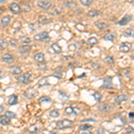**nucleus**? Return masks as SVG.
<instances>
[{
    "mask_svg": "<svg viewBox=\"0 0 134 134\" xmlns=\"http://www.w3.org/2000/svg\"><path fill=\"white\" fill-rule=\"evenodd\" d=\"M73 124V122L70 120H67V119H64V120H61L57 124V126L55 128L57 129H67L72 127Z\"/></svg>",
    "mask_w": 134,
    "mask_h": 134,
    "instance_id": "1",
    "label": "nucleus"
},
{
    "mask_svg": "<svg viewBox=\"0 0 134 134\" xmlns=\"http://www.w3.org/2000/svg\"><path fill=\"white\" fill-rule=\"evenodd\" d=\"M31 74L30 72H26L24 74L21 75V76H19L17 78V81H19V82L23 83V84H28L31 81Z\"/></svg>",
    "mask_w": 134,
    "mask_h": 134,
    "instance_id": "2",
    "label": "nucleus"
},
{
    "mask_svg": "<svg viewBox=\"0 0 134 134\" xmlns=\"http://www.w3.org/2000/svg\"><path fill=\"white\" fill-rule=\"evenodd\" d=\"M34 40H38V41H47L49 40L48 33L47 31H43L41 33H38L34 36Z\"/></svg>",
    "mask_w": 134,
    "mask_h": 134,
    "instance_id": "3",
    "label": "nucleus"
},
{
    "mask_svg": "<svg viewBox=\"0 0 134 134\" xmlns=\"http://www.w3.org/2000/svg\"><path fill=\"white\" fill-rule=\"evenodd\" d=\"M37 94H38V92H37V90H35V88H28V90H25V92H24L25 98H29V99L34 98L36 97Z\"/></svg>",
    "mask_w": 134,
    "mask_h": 134,
    "instance_id": "4",
    "label": "nucleus"
},
{
    "mask_svg": "<svg viewBox=\"0 0 134 134\" xmlns=\"http://www.w3.org/2000/svg\"><path fill=\"white\" fill-rule=\"evenodd\" d=\"M119 49L122 53H128V52L131 49V44L129 42H124L120 45Z\"/></svg>",
    "mask_w": 134,
    "mask_h": 134,
    "instance_id": "5",
    "label": "nucleus"
},
{
    "mask_svg": "<svg viewBox=\"0 0 134 134\" xmlns=\"http://www.w3.org/2000/svg\"><path fill=\"white\" fill-rule=\"evenodd\" d=\"M2 61L4 63H5V64H12V63L14 61V57H13L11 54L6 53L2 55Z\"/></svg>",
    "mask_w": 134,
    "mask_h": 134,
    "instance_id": "6",
    "label": "nucleus"
},
{
    "mask_svg": "<svg viewBox=\"0 0 134 134\" xmlns=\"http://www.w3.org/2000/svg\"><path fill=\"white\" fill-rule=\"evenodd\" d=\"M9 9L10 11L12 13H14V14H20L21 13V6L19 5H17V4L15 3H13V4H11V5H9Z\"/></svg>",
    "mask_w": 134,
    "mask_h": 134,
    "instance_id": "7",
    "label": "nucleus"
},
{
    "mask_svg": "<svg viewBox=\"0 0 134 134\" xmlns=\"http://www.w3.org/2000/svg\"><path fill=\"white\" fill-rule=\"evenodd\" d=\"M131 19H132V16L131 15V14H126L124 18L122 19L120 21H118V24L121 25V26H124L126 24H128L130 21H131Z\"/></svg>",
    "mask_w": 134,
    "mask_h": 134,
    "instance_id": "8",
    "label": "nucleus"
},
{
    "mask_svg": "<svg viewBox=\"0 0 134 134\" xmlns=\"http://www.w3.org/2000/svg\"><path fill=\"white\" fill-rule=\"evenodd\" d=\"M38 5L40 6V8H43V9H45V10H47L51 7V3L48 1H42V0H40V1H38Z\"/></svg>",
    "mask_w": 134,
    "mask_h": 134,
    "instance_id": "9",
    "label": "nucleus"
},
{
    "mask_svg": "<svg viewBox=\"0 0 134 134\" xmlns=\"http://www.w3.org/2000/svg\"><path fill=\"white\" fill-rule=\"evenodd\" d=\"M125 100H127V96L124 94L118 95V96H116L115 98H114V102H115L116 105H120L121 103L124 102Z\"/></svg>",
    "mask_w": 134,
    "mask_h": 134,
    "instance_id": "10",
    "label": "nucleus"
},
{
    "mask_svg": "<svg viewBox=\"0 0 134 134\" xmlns=\"http://www.w3.org/2000/svg\"><path fill=\"white\" fill-rule=\"evenodd\" d=\"M9 71L14 75H20L21 73V69L19 66H11L9 68Z\"/></svg>",
    "mask_w": 134,
    "mask_h": 134,
    "instance_id": "11",
    "label": "nucleus"
},
{
    "mask_svg": "<svg viewBox=\"0 0 134 134\" xmlns=\"http://www.w3.org/2000/svg\"><path fill=\"white\" fill-rule=\"evenodd\" d=\"M112 87V78L107 77L104 80V85L102 86V88H109Z\"/></svg>",
    "mask_w": 134,
    "mask_h": 134,
    "instance_id": "12",
    "label": "nucleus"
},
{
    "mask_svg": "<svg viewBox=\"0 0 134 134\" xmlns=\"http://www.w3.org/2000/svg\"><path fill=\"white\" fill-rule=\"evenodd\" d=\"M11 17L10 16H4L1 19V26L2 27H6L10 24Z\"/></svg>",
    "mask_w": 134,
    "mask_h": 134,
    "instance_id": "13",
    "label": "nucleus"
},
{
    "mask_svg": "<svg viewBox=\"0 0 134 134\" xmlns=\"http://www.w3.org/2000/svg\"><path fill=\"white\" fill-rule=\"evenodd\" d=\"M34 59H35L36 62L40 63V64H41V63H43L45 61V55L44 54L42 53H38L37 55H34Z\"/></svg>",
    "mask_w": 134,
    "mask_h": 134,
    "instance_id": "14",
    "label": "nucleus"
},
{
    "mask_svg": "<svg viewBox=\"0 0 134 134\" xmlns=\"http://www.w3.org/2000/svg\"><path fill=\"white\" fill-rule=\"evenodd\" d=\"M31 46L30 45H25V46H21L19 47V51L21 52V54H27L31 51Z\"/></svg>",
    "mask_w": 134,
    "mask_h": 134,
    "instance_id": "15",
    "label": "nucleus"
},
{
    "mask_svg": "<svg viewBox=\"0 0 134 134\" xmlns=\"http://www.w3.org/2000/svg\"><path fill=\"white\" fill-rule=\"evenodd\" d=\"M17 101H18V98H17L16 95H11L9 98H8V105H14L17 104Z\"/></svg>",
    "mask_w": 134,
    "mask_h": 134,
    "instance_id": "16",
    "label": "nucleus"
},
{
    "mask_svg": "<svg viewBox=\"0 0 134 134\" xmlns=\"http://www.w3.org/2000/svg\"><path fill=\"white\" fill-rule=\"evenodd\" d=\"M51 21H52L51 19H48L46 16H40V18H38V23L42 25H46L47 23H50Z\"/></svg>",
    "mask_w": 134,
    "mask_h": 134,
    "instance_id": "17",
    "label": "nucleus"
},
{
    "mask_svg": "<svg viewBox=\"0 0 134 134\" xmlns=\"http://www.w3.org/2000/svg\"><path fill=\"white\" fill-rule=\"evenodd\" d=\"M95 25H96V27L98 28V30H107V28H108V25L107 24V23H101V21H96L95 23Z\"/></svg>",
    "mask_w": 134,
    "mask_h": 134,
    "instance_id": "18",
    "label": "nucleus"
},
{
    "mask_svg": "<svg viewBox=\"0 0 134 134\" xmlns=\"http://www.w3.org/2000/svg\"><path fill=\"white\" fill-rule=\"evenodd\" d=\"M0 124L3 125H8L10 124V118L7 117L5 114V115L0 116Z\"/></svg>",
    "mask_w": 134,
    "mask_h": 134,
    "instance_id": "19",
    "label": "nucleus"
},
{
    "mask_svg": "<svg viewBox=\"0 0 134 134\" xmlns=\"http://www.w3.org/2000/svg\"><path fill=\"white\" fill-rule=\"evenodd\" d=\"M115 37H116V34L114 33V32H108L107 34H105V37H104V38H105V40L113 41L114 38H115Z\"/></svg>",
    "mask_w": 134,
    "mask_h": 134,
    "instance_id": "20",
    "label": "nucleus"
},
{
    "mask_svg": "<svg viewBox=\"0 0 134 134\" xmlns=\"http://www.w3.org/2000/svg\"><path fill=\"white\" fill-rule=\"evenodd\" d=\"M51 49L55 52V54H60L62 52V48L61 47L59 46V45L57 44V43H55V44H53L51 46Z\"/></svg>",
    "mask_w": 134,
    "mask_h": 134,
    "instance_id": "21",
    "label": "nucleus"
},
{
    "mask_svg": "<svg viewBox=\"0 0 134 134\" xmlns=\"http://www.w3.org/2000/svg\"><path fill=\"white\" fill-rule=\"evenodd\" d=\"M86 43H87V45H88V46H94V45L98 44V40L96 38H94V37H91V38H88Z\"/></svg>",
    "mask_w": 134,
    "mask_h": 134,
    "instance_id": "22",
    "label": "nucleus"
},
{
    "mask_svg": "<svg viewBox=\"0 0 134 134\" xmlns=\"http://www.w3.org/2000/svg\"><path fill=\"white\" fill-rule=\"evenodd\" d=\"M111 108H112V107L109 104H104V105H102L100 107V110L102 112H108L111 110Z\"/></svg>",
    "mask_w": 134,
    "mask_h": 134,
    "instance_id": "23",
    "label": "nucleus"
},
{
    "mask_svg": "<svg viewBox=\"0 0 134 134\" xmlns=\"http://www.w3.org/2000/svg\"><path fill=\"white\" fill-rule=\"evenodd\" d=\"M21 7L24 12H30V11H31V6L29 5V4L26 3V2L21 3Z\"/></svg>",
    "mask_w": 134,
    "mask_h": 134,
    "instance_id": "24",
    "label": "nucleus"
},
{
    "mask_svg": "<svg viewBox=\"0 0 134 134\" xmlns=\"http://www.w3.org/2000/svg\"><path fill=\"white\" fill-rule=\"evenodd\" d=\"M38 102L40 103H50L51 98H49V97L44 96V97H41V98H38Z\"/></svg>",
    "mask_w": 134,
    "mask_h": 134,
    "instance_id": "25",
    "label": "nucleus"
},
{
    "mask_svg": "<svg viewBox=\"0 0 134 134\" xmlns=\"http://www.w3.org/2000/svg\"><path fill=\"white\" fill-rule=\"evenodd\" d=\"M100 14V12H98V10H90L88 13V17H96Z\"/></svg>",
    "mask_w": 134,
    "mask_h": 134,
    "instance_id": "26",
    "label": "nucleus"
},
{
    "mask_svg": "<svg viewBox=\"0 0 134 134\" xmlns=\"http://www.w3.org/2000/svg\"><path fill=\"white\" fill-rule=\"evenodd\" d=\"M124 35L125 37H134V30L132 29H127L124 31Z\"/></svg>",
    "mask_w": 134,
    "mask_h": 134,
    "instance_id": "27",
    "label": "nucleus"
},
{
    "mask_svg": "<svg viewBox=\"0 0 134 134\" xmlns=\"http://www.w3.org/2000/svg\"><path fill=\"white\" fill-rule=\"evenodd\" d=\"M130 74H131V71H130V69H128V68L122 69V70L121 71V75L124 77H129Z\"/></svg>",
    "mask_w": 134,
    "mask_h": 134,
    "instance_id": "28",
    "label": "nucleus"
},
{
    "mask_svg": "<svg viewBox=\"0 0 134 134\" xmlns=\"http://www.w3.org/2000/svg\"><path fill=\"white\" fill-rule=\"evenodd\" d=\"M8 42L7 41H5L4 38H0V48H2V49H5L6 48V47H8Z\"/></svg>",
    "mask_w": 134,
    "mask_h": 134,
    "instance_id": "29",
    "label": "nucleus"
},
{
    "mask_svg": "<svg viewBox=\"0 0 134 134\" xmlns=\"http://www.w3.org/2000/svg\"><path fill=\"white\" fill-rule=\"evenodd\" d=\"M80 3L84 6H88L93 3V0H80Z\"/></svg>",
    "mask_w": 134,
    "mask_h": 134,
    "instance_id": "30",
    "label": "nucleus"
},
{
    "mask_svg": "<svg viewBox=\"0 0 134 134\" xmlns=\"http://www.w3.org/2000/svg\"><path fill=\"white\" fill-rule=\"evenodd\" d=\"M50 116L52 118H57L58 116H59V112H58V110L57 109H54L52 110V111H50Z\"/></svg>",
    "mask_w": 134,
    "mask_h": 134,
    "instance_id": "31",
    "label": "nucleus"
},
{
    "mask_svg": "<svg viewBox=\"0 0 134 134\" xmlns=\"http://www.w3.org/2000/svg\"><path fill=\"white\" fill-rule=\"evenodd\" d=\"M21 43H24V44H28L29 45L31 43V38L29 37H26V36H23L21 38Z\"/></svg>",
    "mask_w": 134,
    "mask_h": 134,
    "instance_id": "32",
    "label": "nucleus"
},
{
    "mask_svg": "<svg viewBox=\"0 0 134 134\" xmlns=\"http://www.w3.org/2000/svg\"><path fill=\"white\" fill-rule=\"evenodd\" d=\"M48 84L49 83L47 82V78H43V79H41L38 81V86H40V87H42V86H45V85H48Z\"/></svg>",
    "mask_w": 134,
    "mask_h": 134,
    "instance_id": "33",
    "label": "nucleus"
},
{
    "mask_svg": "<svg viewBox=\"0 0 134 134\" xmlns=\"http://www.w3.org/2000/svg\"><path fill=\"white\" fill-rule=\"evenodd\" d=\"M94 98L96 99L97 102H100L102 100V95L98 92H95L94 93Z\"/></svg>",
    "mask_w": 134,
    "mask_h": 134,
    "instance_id": "34",
    "label": "nucleus"
},
{
    "mask_svg": "<svg viewBox=\"0 0 134 134\" xmlns=\"http://www.w3.org/2000/svg\"><path fill=\"white\" fill-rule=\"evenodd\" d=\"M38 126H36V125H31V126L29 128V131L31 133H36V132H38Z\"/></svg>",
    "mask_w": 134,
    "mask_h": 134,
    "instance_id": "35",
    "label": "nucleus"
},
{
    "mask_svg": "<svg viewBox=\"0 0 134 134\" xmlns=\"http://www.w3.org/2000/svg\"><path fill=\"white\" fill-rule=\"evenodd\" d=\"M5 115L7 116V117H9L10 119L15 118V117H16V114H14V113H13V112H10V111L5 112Z\"/></svg>",
    "mask_w": 134,
    "mask_h": 134,
    "instance_id": "36",
    "label": "nucleus"
},
{
    "mask_svg": "<svg viewBox=\"0 0 134 134\" xmlns=\"http://www.w3.org/2000/svg\"><path fill=\"white\" fill-rule=\"evenodd\" d=\"M73 113H74V109H73L72 107H69L65 109V114H72Z\"/></svg>",
    "mask_w": 134,
    "mask_h": 134,
    "instance_id": "37",
    "label": "nucleus"
},
{
    "mask_svg": "<svg viewBox=\"0 0 134 134\" xmlns=\"http://www.w3.org/2000/svg\"><path fill=\"white\" fill-rule=\"evenodd\" d=\"M105 62L107 63V64H114V58L112 57H107V58H105Z\"/></svg>",
    "mask_w": 134,
    "mask_h": 134,
    "instance_id": "38",
    "label": "nucleus"
},
{
    "mask_svg": "<svg viewBox=\"0 0 134 134\" xmlns=\"http://www.w3.org/2000/svg\"><path fill=\"white\" fill-rule=\"evenodd\" d=\"M78 134H91V132L88 130H80L78 131Z\"/></svg>",
    "mask_w": 134,
    "mask_h": 134,
    "instance_id": "39",
    "label": "nucleus"
},
{
    "mask_svg": "<svg viewBox=\"0 0 134 134\" xmlns=\"http://www.w3.org/2000/svg\"><path fill=\"white\" fill-rule=\"evenodd\" d=\"M91 128V126L88 124H82L81 126H80V130H88Z\"/></svg>",
    "mask_w": 134,
    "mask_h": 134,
    "instance_id": "40",
    "label": "nucleus"
},
{
    "mask_svg": "<svg viewBox=\"0 0 134 134\" xmlns=\"http://www.w3.org/2000/svg\"><path fill=\"white\" fill-rule=\"evenodd\" d=\"M53 76L57 77L58 79H60V78H62V77H63V75H62V72H54V75H53Z\"/></svg>",
    "mask_w": 134,
    "mask_h": 134,
    "instance_id": "41",
    "label": "nucleus"
},
{
    "mask_svg": "<svg viewBox=\"0 0 134 134\" xmlns=\"http://www.w3.org/2000/svg\"><path fill=\"white\" fill-rule=\"evenodd\" d=\"M10 44L12 45L13 47H14V46H16V45H17V41L15 40H13V38H12V40H10Z\"/></svg>",
    "mask_w": 134,
    "mask_h": 134,
    "instance_id": "42",
    "label": "nucleus"
},
{
    "mask_svg": "<svg viewBox=\"0 0 134 134\" xmlns=\"http://www.w3.org/2000/svg\"><path fill=\"white\" fill-rule=\"evenodd\" d=\"M66 5L67 6H70V7H71V6H75L76 5H75L73 2H66Z\"/></svg>",
    "mask_w": 134,
    "mask_h": 134,
    "instance_id": "43",
    "label": "nucleus"
},
{
    "mask_svg": "<svg viewBox=\"0 0 134 134\" xmlns=\"http://www.w3.org/2000/svg\"><path fill=\"white\" fill-rule=\"evenodd\" d=\"M97 133L98 134H105V131H104V130L102 128H99L98 130V131H97Z\"/></svg>",
    "mask_w": 134,
    "mask_h": 134,
    "instance_id": "44",
    "label": "nucleus"
},
{
    "mask_svg": "<svg viewBox=\"0 0 134 134\" xmlns=\"http://www.w3.org/2000/svg\"><path fill=\"white\" fill-rule=\"evenodd\" d=\"M76 28H77V29H82V30L85 29V27L81 25V23H79V24H77V25H76Z\"/></svg>",
    "mask_w": 134,
    "mask_h": 134,
    "instance_id": "45",
    "label": "nucleus"
},
{
    "mask_svg": "<svg viewBox=\"0 0 134 134\" xmlns=\"http://www.w3.org/2000/svg\"><path fill=\"white\" fill-rule=\"evenodd\" d=\"M42 134H57L55 132H51V131H44L42 132Z\"/></svg>",
    "mask_w": 134,
    "mask_h": 134,
    "instance_id": "46",
    "label": "nucleus"
},
{
    "mask_svg": "<svg viewBox=\"0 0 134 134\" xmlns=\"http://www.w3.org/2000/svg\"><path fill=\"white\" fill-rule=\"evenodd\" d=\"M83 122H95V120H93V119H87V120H83Z\"/></svg>",
    "mask_w": 134,
    "mask_h": 134,
    "instance_id": "47",
    "label": "nucleus"
},
{
    "mask_svg": "<svg viewBox=\"0 0 134 134\" xmlns=\"http://www.w3.org/2000/svg\"><path fill=\"white\" fill-rule=\"evenodd\" d=\"M126 2L129 4H134V0H126Z\"/></svg>",
    "mask_w": 134,
    "mask_h": 134,
    "instance_id": "48",
    "label": "nucleus"
},
{
    "mask_svg": "<svg viewBox=\"0 0 134 134\" xmlns=\"http://www.w3.org/2000/svg\"><path fill=\"white\" fill-rule=\"evenodd\" d=\"M3 111H4L3 107H0V114H2V113H3Z\"/></svg>",
    "mask_w": 134,
    "mask_h": 134,
    "instance_id": "49",
    "label": "nucleus"
},
{
    "mask_svg": "<svg viewBox=\"0 0 134 134\" xmlns=\"http://www.w3.org/2000/svg\"><path fill=\"white\" fill-rule=\"evenodd\" d=\"M124 134H134V132H126V133H124Z\"/></svg>",
    "mask_w": 134,
    "mask_h": 134,
    "instance_id": "50",
    "label": "nucleus"
},
{
    "mask_svg": "<svg viewBox=\"0 0 134 134\" xmlns=\"http://www.w3.org/2000/svg\"><path fill=\"white\" fill-rule=\"evenodd\" d=\"M5 1V0H0V3H4Z\"/></svg>",
    "mask_w": 134,
    "mask_h": 134,
    "instance_id": "51",
    "label": "nucleus"
},
{
    "mask_svg": "<svg viewBox=\"0 0 134 134\" xmlns=\"http://www.w3.org/2000/svg\"><path fill=\"white\" fill-rule=\"evenodd\" d=\"M132 104H134V100H132Z\"/></svg>",
    "mask_w": 134,
    "mask_h": 134,
    "instance_id": "52",
    "label": "nucleus"
}]
</instances>
